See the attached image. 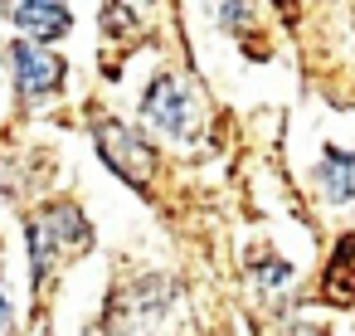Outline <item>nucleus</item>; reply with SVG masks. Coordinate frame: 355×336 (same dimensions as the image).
I'll return each instance as SVG.
<instances>
[{
  "mask_svg": "<svg viewBox=\"0 0 355 336\" xmlns=\"http://www.w3.org/2000/svg\"><path fill=\"white\" fill-rule=\"evenodd\" d=\"M10 20L30 35V44L35 40H59V35H69V25H73V10L69 6H44V0H30V6H10Z\"/></svg>",
  "mask_w": 355,
  "mask_h": 336,
  "instance_id": "423d86ee",
  "label": "nucleus"
},
{
  "mask_svg": "<svg viewBox=\"0 0 355 336\" xmlns=\"http://www.w3.org/2000/svg\"><path fill=\"white\" fill-rule=\"evenodd\" d=\"M10 64H15V83H20V93L25 98H44V93H59L64 88V74H69V64L59 59V54H49V49H40V44H10Z\"/></svg>",
  "mask_w": 355,
  "mask_h": 336,
  "instance_id": "39448f33",
  "label": "nucleus"
},
{
  "mask_svg": "<svg viewBox=\"0 0 355 336\" xmlns=\"http://www.w3.org/2000/svg\"><path fill=\"white\" fill-rule=\"evenodd\" d=\"M321 297L336 302V307H355V234H345L326 263V278H321Z\"/></svg>",
  "mask_w": 355,
  "mask_h": 336,
  "instance_id": "0eeeda50",
  "label": "nucleus"
},
{
  "mask_svg": "<svg viewBox=\"0 0 355 336\" xmlns=\"http://www.w3.org/2000/svg\"><path fill=\"white\" fill-rule=\"evenodd\" d=\"M151 292V278H141V283H132V287H122L117 297H112V307H107V326H112V336H146L151 331V321L166 312V302H171V287L166 292H156L151 302H141Z\"/></svg>",
  "mask_w": 355,
  "mask_h": 336,
  "instance_id": "20e7f679",
  "label": "nucleus"
},
{
  "mask_svg": "<svg viewBox=\"0 0 355 336\" xmlns=\"http://www.w3.org/2000/svg\"><path fill=\"white\" fill-rule=\"evenodd\" d=\"M316 180H321L326 200H350V195H355V156L326 146V156H321V166H316Z\"/></svg>",
  "mask_w": 355,
  "mask_h": 336,
  "instance_id": "6e6552de",
  "label": "nucleus"
},
{
  "mask_svg": "<svg viewBox=\"0 0 355 336\" xmlns=\"http://www.w3.org/2000/svg\"><path fill=\"white\" fill-rule=\"evenodd\" d=\"M25 244H30V278H35V287H44L64 258H73L93 244V229L78 205L49 200L25 219Z\"/></svg>",
  "mask_w": 355,
  "mask_h": 336,
  "instance_id": "f257e3e1",
  "label": "nucleus"
},
{
  "mask_svg": "<svg viewBox=\"0 0 355 336\" xmlns=\"http://www.w3.org/2000/svg\"><path fill=\"white\" fill-rule=\"evenodd\" d=\"M93 142H98L103 161H107L127 185H137V190H146V185H151L156 151H151L132 127H122V122H112V117H98V122H93Z\"/></svg>",
  "mask_w": 355,
  "mask_h": 336,
  "instance_id": "f03ea898",
  "label": "nucleus"
},
{
  "mask_svg": "<svg viewBox=\"0 0 355 336\" xmlns=\"http://www.w3.org/2000/svg\"><path fill=\"white\" fill-rule=\"evenodd\" d=\"M0 336H10V302H6V287H0Z\"/></svg>",
  "mask_w": 355,
  "mask_h": 336,
  "instance_id": "1a4fd4ad",
  "label": "nucleus"
},
{
  "mask_svg": "<svg viewBox=\"0 0 355 336\" xmlns=\"http://www.w3.org/2000/svg\"><path fill=\"white\" fill-rule=\"evenodd\" d=\"M141 108H146V117H151L161 132H171V137H190V132H195L200 103H195V88H190L185 78H175V74H161V78L146 88Z\"/></svg>",
  "mask_w": 355,
  "mask_h": 336,
  "instance_id": "7ed1b4c3",
  "label": "nucleus"
}]
</instances>
